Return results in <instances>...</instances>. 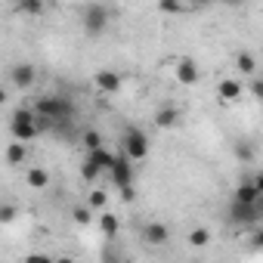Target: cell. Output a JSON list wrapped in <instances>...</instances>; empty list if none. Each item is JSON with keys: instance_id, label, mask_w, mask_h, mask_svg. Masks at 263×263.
Returning a JSON list of instances; mask_svg holds the SVG:
<instances>
[{"instance_id": "6da1fadb", "label": "cell", "mask_w": 263, "mask_h": 263, "mask_svg": "<svg viewBox=\"0 0 263 263\" xmlns=\"http://www.w3.org/2000/svg\"><path fill=\"white\" fill-rule=\"evenodd\" d=\"M34 111H37V115H41L50 127H56V124L71 121L74 105H71V99H65V96H59V93H50V96H41V99H37Z\"/></svg>"}, {"instance_id": "7a4b0ae2", "label": "cell", "mask_w": 263, "mask_h": 263, "mask_svg": "<svg viewBox=\"0 0 263 263\" xmlns=\"http://www.w3.org/2000/svg\"><path fill=\"white\" fill-rule=\"evenodd\" d=\"M37 118H41V115H37L34 108H16L13 118H10V134H13V140H22V143L34 140V137L41 134Z\"/></svg>"}, {"instance_id": "3957f363", "label": "cell", "mask_w": 263, "mask_h": 263, "mask_svg": "<svg viewBox=\"0 0 263 263\" xmlns=\"http://www.w3.org/2000/svg\"><path fill=\"white\" fill-rule=\"evenodd\" d=\"M121 152L130 161H146L149 152H152V143H149V137L143 134L140 127H127L124 134H121Z\"/></svg>"}, {"instance_id": "277c9868", "label": "cell", "mask_w": 263, "mask_h": 263, "mask_svg": "<svg viewBox=\"0 0 263 263\" xmlns=\"http://www.w3.org/2000/svg\"><path fill=\"white\" fill-rule=\"evenodd\" d=\"M81 25H84V31H87L90 37L105 34V28H108V10L99 7V4H90V7L81 13Z\"/></svg>"}, {"instance_id": "5b68a950", "label": "cell", "mask_w": 263, "mask_h": 263, "mask_svg": "<svg viewBox=\"0 0 263 263\" xmlns=\"http://www.w3.org/2000/svg\"><path fill=\"white\" fill-rule=\"evenodd\" d=\"M174 81H177L180 87H195V84L201 81V68H198V62L189 59V56L174 59Z\"/></svg>"}, {"instance_id": "8992f818", "label": "cell", "mask_w": 263, "mask_h": 263, "mask_svg": "<svg viewBox=\"0 0 263 263\" xmlns=\"http://www.w3.org/2000/svg\"><path fill=\"white\" fill-rule=\"evenodd\" d=\"M134 164L137 161H130L124 152L115 158V164H111V171H108V180L118 186V189H127V186H134Z\"/></svg>"}, {"instance_id": "52a82bcc", "label": "cell", "mask_w": 263, "mask_h": 263, "mask_svg": "<svg viewBox=\"0 0 263 263\" xmlns=\"http://www.w3.org/2000/svg\"><path fill=\"white\" fill-rule=\"evenodd\" d=\"M93 87H96L99 93H105V96H115V93H121L124 78H121L118 71H111V68H102V71L93 74Z\"/></svg>"}, {"instance_id": "ba28073f", "label": "cell", "mask_w": 263, "mask_h": 263, "mask_svg": "<svg viewBox=\"0 0 263 263\" xmlns=\"http://www.w3.org/2000/svg\"><path fill=\"white\" fill-rule=\"evenodd\" d=\"M10 81H13V87H16V90H31V87H34V81H37V71H34V65H31V62H19V65H13Z\"/></svg>"}, {"instance_id": "9c48e42d", "label": "cell", "mask_w": 263, "mask_h": 263, "mask_svg": "<svg viewBox=\"0 0 263 263\" xmlns=\"http://www.w3.org/2000/svg\"><path fill=\"white\" fill-rule=\"evenodd\" d=\"M245 90H248V87H245L238 78H223V81L217 84V99L229 105V102H238V99L245 96Z\"/></svg>"}, {"instance_id": "30bf717a", "label": "cell", "mask_w": 263, "mask_h": 263, "mask_svg": "<svg viewBox=\"0 0 263 263\" xmlns=\"http://www.w3.org/2000/svg\"><path fill=\"white\" fill-rule=\"evenodd\" d=\"M143 238H146V245H152V248H164L167 241H171V229L164 226V223H146V229H143Z\"/></svg>"}, {"instance_id": "8fae6325", "label": "cell", "mask_w": 263, "mask_h": 263, "mask_svg": "<svg viewBox=\"0 0 263 263\" xmlns=\"http://www.w3.org/2000/svg\"><path fill=\"white\" fill-rule=\"evenodd\" d=\"M152 121H155L158 130H174V127L180 124V108H177V105H161Z\"/></svg>"}, {"instance_id": "7c38bea8", "label": "cell", "mask_w": 263, "mask_h": 263, "mask_svg": "<svg viewBox=\"0 0 263 263\" xmlns=\"http://www.w3.org/2000/svg\"><path fill=\"white\" fill-rule=\"evenodd\" d=\"M232 65H235L238 78H257V68H260V65H257V56H254V53H248V50H241V53L235 56V62H232Z\"/></svg>"}, {"instance_id": "4fadbf2b", "label": "cell", "mask_w": 263, "mask_h": 263, "mask_svg": "<svg viewBox=\"0 0 263 263\" xmlns=\"http://www.w3.org/2000/svg\"><path fill=\"white\" fill-rule=\"evenodd\" d=\"M25 186L28 189H47L50 186V171L47 167H37V164H31V167H25Z\"/></svg>"}, {"instance_id": "5bb4252c", "label": "cell", "mask_w": 263, "mask_h": 263, "mask_svg": "<svg viewBox=\"0 0 263 263\" xmlns=\"http://www.w3.org/2000/svg\"><path fill=\"white\" fill-rule=\"evenodd\" d=\"M235 201H248V204H257L260 198H263V192L257 189V183L254 180H245V183H238L235 186V195H232Z\"/></svg>"}, {"instance_id": "9a60e30c", "label": "cell", "mask_w": 263, "mask_h": 263, "mask_svg": "<svg viewBox=\"0 0 263 263\" xmlns=\"http://www.w3.org/2000/svg\"><path fill=\"white\" fill-rule=\"evenodd\" d=\"M87 158H90V161H93V164H96V167H99L102 174H108L118 155H111V152H108L105 146H99V149H93V152H87Z\"/></svg>"}, {"instance_id": "2e32d148", "label": "cell", "mask_w": 263, "mask_h": 263, "mask_svg": "<svg viewBox=\"0 0 263 263\" xmlns=\"http://www.w3.org/2000/svg\"><path fill=\"white\" fill-rule=\"evenodd\" d=\"M96 226H99V232H102L105 238H115V235H118V229H121L118 217H115V214H108V211H99V217H96Z\"/></svg>"}, {"instance_id": "e0dca14e", "label": "cell", "mask_w": 263, "mask_h": 263, "mask_svg": "<svg viewBox=\"0 0 263 263\" xmlns=\"http://www.w3.org/2000/svg\"><path fill=\"white\" fill-rule=\"evenodd\" d=\"M25 158H28V146H25L22 140H13L10 149H7V164L19 167V164H25Z\"/></svg>"}, {"instance_id": "ac0fdd59", "label": "cell", "mask_w": 263, "mask_h": 263, "mask_svg": "<svg viewBox=\"0 0 263 263\" xmlns=\"http://www.w3.org/2000/svg\"><path fill=\"white\" fill-rule=\"evenodd\" d=\"M186 241H189V248H208V245H211V229L195 226V229H189Z\"/></svg>"}, {"instance_id": "d6986e66", "label": "cell", "mask_w": 263, "mask_h": 263, "mask_svg": "<svg viewBox=\"0 0 263 263\" xmlns=\"http://www.w3.org/2000/svg\"><path fill=\"white\" fill-rule=\"evenodd\" d=\"M87 204H90L96 214H99V211H105V208H108V192H105V189H90Z\"/></svg>"}, {"instance_id": "ffe728a7", "label": "cell", "mask_w": 263, "mask_h": 263, "mask_svg": "<svg viewBox=\"0 0 263 263\" xmlns=\"http://www.w3.org/2000/svg\"><path fill=\"white\" fill-rule=\"evenodd\" d=\"M16 10L25 16H41L44 13V0H16Z\"/></svg>"}, {"instance_id": "44dd1931", "label": "cell", "mask_w": 263, "mask_h": 263, "mask_svg": "<svg viewBox=\"0 0 263 263\" xmlns=\"http://www.w3.org/2000/svg\"><path fill=\"white\" fill-rule=\"evenodd\" d=\"M93 214H96V211H93L90 204H78V208L71 211V217H74L78 226H90V223H93Z\"/></svg>"}, {"instance_id": "7402d4cb", "label": "cell", "mask_w": 263, "mask_h": 263, "mask_svg": "<svg viewBox=\"0 0 263 263\" xmlns=\"http://www.w3.org/2000/svg\"><path fill=\"white\" fill-rule=\"evenodd\" d=\"M99 174H102V171H99L90 158H84V164H81V177H84V183H96V180H99Z\"/></svg>"}, {"instance_id": "603a6c76", "label": "cell", "mask_w": 263, "mask_h": 263, "mask_svg": "<svg viewBox=\"0 0 263 263\" xmlns=\"http://www.w3.org/2000/svg\"><path fill=\"white\" fill-rule=\"evenodd\" d=\"M158 10L167 13V16H180L183 13V4H180V0H158Z\"/></svg>"}, {"instance_id": "cb8c5ba5", "label": "cell", "mask_w": 263, "mask_h": 263, "mask_svg": "<svg viewBox=\"0 0 263 263\" xmlns=\"http://www.w3.org/2000/svg\"><path fill=\"white\" fill-rule=\"evenodd\" d=\"M84 146H87V152H93V149L102 146V137L96 134V130H87V134H84Z\"/></svg>"}, {"instance_id": "d4e9b609", "label": "cell", "mask_w": 263, "mask_h": 263, "mask_svg": "<svg viewBox=\"0 0 263 263\" xmlns=\"http://www.w3.org/2000/svg\"><path fill=\"white\" fill-rule=\"evenodd\" d=\"M248 93H251L257 102H263V78H251V84H248Z\"/></svg>"}, {"instance_id": "484cf974", "label": "cell", "mask_w": 263, "mask_h": 263, "mask_svg": "<svg viewBox=\"0 0 263 263\" xmlns=\"http://www.w3.org/2000/svg\"><path fill=\"white\" fill-rule=\"evenodd\" d=\"M235 155H238L241 161H251V158H254V149H251L248 143H235Z\"/></svg>"}, {"instance_id": "4316f807", "label": "cell", "mask_w": 263, "mask_h": 263, "mask_svg": "<svg viewBox=\"0 0 263 263\" xmlns=\"http://www.w3.org/2000/svg\"><path fill=\"white\" fill-rule=\"evenodd\" d=\"M13 220H16V208L4 204V208H0V223H13Z\"/></svg>"}, {"instance_id": "83f0119b", "label": "cell", "mask_w": 263, "mask_h": 263, "mask_svg": "<svg viewBox=\"0 0 263 263\" xmlns=\"http://www.w3.org/2000/svg\"><path fill=\"white\" fill-rule=\"evenodd\" d=\"M134 198H137L134 186H127V189H121V201H127V204H130V201H134Z\"/></svg>"}, {"instance_id": "f1b7e54d", "label": "cell", "mask_w": 263, "mask_h": 263, "mask_svg": "<svg viewBox=\"0 0 263 263\" xmlns=\"http://www.w3.org/2000/svg\"><path fill=\"white\" fill-rule=\"evenodd\" d=\"M254 248H257V251H263V229H257V232H254Z\"/></svg>"}, {"instance_id": "f546056e", "label": "cell", "mask_w": 263, "mask_h": 263, "mask_svg": "<svg viewBox=\"0 0 263 263\" xmlns=\"http://www.w3.org/2000/svg\"><path fill=\"white\" fill-rule=\"evenodd\" d=\"M251 180H254V183H257V189H260V192H263V171H260V174H254V177H251Z\"/></svg>"}, {"instance_id": "4dcf8cb0", "label": "cell", "mask_w": 263, "mask_h": 263, "mask_svg": "<svg viewBox=\"0 0 263 263\" xmlns=\"http://www.w3.org/2000/svg\"><path fill=\"white\" fill-rule=\"evenodd\" d=\"M220 4H226V7H241L245 0H220Z\"/></svg>"}]
</instances>
